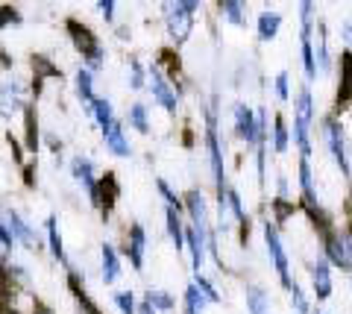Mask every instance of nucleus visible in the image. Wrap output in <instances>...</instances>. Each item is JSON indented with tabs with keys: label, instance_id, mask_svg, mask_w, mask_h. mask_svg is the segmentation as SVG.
<instances>
[{
	"label": "nucleus",
	"instance_id": "a18cd8bd",
	"mask_svg": "<svg viewBox=\"0 0 352 314\" xmlns=\"http://www.w3.org/2000/svg\"><path fill=\"white\" fill-rule=\"evenodd\" d=\"M21 21H24L21 9H15V6H3V9H0V36H3V30H6V27H18Z\"/></svg>",
	"mask_w": 352,
	"mask_h": 314
},
{
	"label": "nucleus",
	"instance_id": "a878e982",
	"mask_svg": "<svg viewBox=\"0 0 352 314\" xmlns=\"http://www.w3.org/2000/svg\"><path fill=\"white\" fill-rule=\"evenodd\" d=\"M217 12H220V18H223L226 24H232V27L244 30L250 24V9H247V3H241V0H220Z\"/></svg>",
	"mask_w": 352,
	"mask_h": 314
},
{
	"label": "nucleus",
	"instance_id": "c756f323",
	"mask_svg": "<svg viewBox=\"0 0 352 314\" xmlns=\"http://www.w3.org/2000/svg\"><path fill=\"white\" fill-rule=\"evenodd\" d=\"M74 91H76V97H80V103H82V109L88 112L91 109V103H94V74L88 71V68H80L74 74Z\"/></svg>",
	"mask_w": 352,
	"mask_h": 314
},
{
	"label": "nucleus",
	"instance_id": "de8ad7c7",
	"mask_svg": "<svg viewBox=\"0 0 352 314\" xmlns=\"http://www.w3.org/2000/svg\"><path fill=\"white\" fill-rule=\"evenodd\" d=\"M115 9H118L115 0H97V12L103 15L106 24H115Z\"/></svg>",
	"mask_w": 352,
	"mask_h": 314
},
{
	"label": "nucleus",
	"instance_id": "1a4fd4ad",
	"mask_svg": "<svg viewBox=\"0 0 352 314\" xmlns=\"http://www.w3.org/2000/svg\"><path fill=\"white\" fill-rule=\"evenodd\" d=\"M120 256L129 258L132 270H144V262H147V229H144V223H129V229L124 232Z\"/></svg>",
	"mask_w": 352,
	"mask_h": 314
},
{
	"label": "nucleus",
	"instance_id": "393cba45",
	"mask_svg": "<svg viewBox=\"0 0 352 314\" xmlns=\"http://www.w3.org/2000/svg\"><path fill=\"white\" fill-rule=\"evenodd\" d=\"M317 41H314V62H317V74H329L332 71V53H329V30L323 21H317Z\"/></svg>",
	"mask_w": 352,
	"mask_h": 314
},
{
	"label": "nucleus",
	"instance_id": "09e8293b",
	"mask_svg": "<svg viewBox=\"0 0 352 314\" xmlns=\"http://www.w3.org/2000/svg\"><path fill=\"white\" fill-rule=\"evenodd\" d=\"M276 197L279 200H291V182H288L285 173H279V177H276Z\"/></svg>",
	"mask_w": 352,
	"mask_h": 314
},
{
	"label": "nucleus",
	"instance_id": "58836bf2",
	"mask_svg": "<svg viewBox=\"0 0 352 314\" xmlns=\"http://www.w3.org/2000/svg\"><path fill=\"white\" fill-rule=\"evenodd\" d=\"M300 36H314V27H317V6L311 3V0H302L300 6Z\"/></svg>",
	"mask_w": 352,
	"mask_h": 314
},
{
	"label": "nucleus",
	"instance_id": "ea45409f",
	"mask_svg": "<svg viewBox=\"0 0 352 314\" xmlns=\"http://www.w3.org/2000/svg\"><path fill=\"white\" fill-rule=\"evenodd\" d=\"M126 85L132 91H141L147 89V68L141 65L138 59H129V68H126Z\"/></svg>",
	"mask_w": 352,
	"mask_h": 314
},
{
	"label": "nucleus",
	"instance_id": "5fc2aeb1",
	"mask_svg": "<svg viewBox=\"0 0 352 314\" xmlns=\"http://www.w3.org/2000/svg\"><path fill=\"white\" fill-rule=\"evenodd\" d=\"M32 314H53L47 306H38V302H36V309H32Z\"/></svg>",
	"mask_w": 352,
	"mask_h": 314
},
{
	"label": "nucleus",
	"instance_id": "3c124183",
	"mask_svg": "<svg viewBox=\"0 0 352 314\" xmlns=\"http://www.w3.org/2000/svg\"><path fill=\"white\" fill-rule=\"evenodd\" d=\"M340 38H344V47L352 50V21H344V24H340Z\"/></svg>",
	"mask_w": 352,
	"mask_h": 314
},
{
	"label": "nucleus",
	"instance_id": "2eb2a0df",
	"mask_svg": "<svg viewBox=\"0 0 352 314\" xmlns=\"http://www.w3.org/2000/svg\"><path fill=\"white\" fill-rule=\"evenodd\" d=\"M185 253L191 258V273H203V265L208 258L206 232H197L191 223H185Z\"/></svg>",
	"mask_w": 352,
	"mask_h": 314
},
{
	"label": "nucleus",
	"instance_id": "aec40b11",
	"mask_svg": "<svg viewBox=\"0 0 352 314\" xmlns=\"http://www.w3.org/2000/svg\"><path fill=\"white\" fill-rule=\"evenodd\" d=\"M314 115H317V106H314V94H311V85H300V91L294 94V121L296 124H305V126H314Z\"/></svg>",
	"mask_w": 352,
	"mask_h": 314
},
{
	"label": "nucleus",
	"instance_id": "49530a36",
	"mask_svg": "<svg viewBox=\"0 0 352 314\" xmlns=\"http://www.w3.org/2000/svg\"><path fill=\"white\" fill-rule=\"evenodd\" d=\"M15 238H12V232H9V226H6V221H3V209H0V250L3 253H12L15 250Z\"/></svg>",
	"mask_w": 352,
	"mask_h": 314
},
{
	"label": "nucleus",
	"instance_id": "f704fd0d",
	"mask_svg": "<svg viewBox=\"0 0 352 314\" xmlns=\"http://www.w3.org/2000/svg\"><path fill=\"white\" fill-rule=\"evenodd\" d=\"M182 314H206V297L200 294V291H197V285L194 282H188L185 285V291H182Z\"/></svg>",
	"mask_w": 352,
	"mask_h": 314
},
{
	"label": "nucleus",
	"instance_id": "cd10ccee",
	"mask_svg": "<svg viewBox=\"0 0 352 314\" xmlns=\"http://www.w3.org/2000/svg\"><path fill=\"white\" fill-rule=\"evenodd\" d=\"M68 285H71V294L76 300V309H80V314H103V309L97 306V302L88 297V291L80 285V273H76V270H68Z\"/></svg>",
	"mask_w": 352,
	"mask_h": 314
},
{
	"label": "nucleus",
	"instance_id": "4be33fe9",
	"mask_svg": "<svg viewBox=\"0 0 352 314\" xmlns=\"http://www.w3.org/2000/svg\"><path fill=\"white\" fill-rule=\"evenodd\" d=\"M44 232H47V247H50V256L56 258L59 265L71 267V265H68V253H65V241H62V232H59V218H56V214H47V221H44Z\"/></svg>",
	"mask_w": 352,
	"mask_h": 314
},
{
	"label": "nucleus",
	"instance_id": "13d9d810",
	"mask_svg": "<svg viewBox=\"0 0 352 314\" xmlns=\"http://www.w3.org/2000/svg\"><path fill=\"white\" fill-rule=\"evenodd\" d=\"M349 276H352V270H349Z\"/></svg>",
	"mask_w": 352,
	"mask_h": 314
},
{
	"label": "nucleus",
	"instance_id": "ddd939ff",
	"mask_svg": "<svg viewBox=\"0 0 352 314\" xmlns=\"http://www.w3.org/2000/svg\"><path fill=\"white\" fill-rule=\"evenodd\" d=\"M27 85L18 82V80H6L0 82V115L3 117H12L15 112H24L27 109Z\"/></svg>",
	"mask_w": 352,
	"mask_h": 314
},
{
	"label": "nucleus",
	"instance_id": "7c9ffc66",
	"mask_svg": "<svg viewBox=\"0 0 352 314\" xmlns=\"http://www.w3.org/2000/svg\"><path fill=\"white\" fill-rule=\"evenodd\" d=\"M244 300H247V311L250 314H273V306H270V294L264 291L261 285L250 282L244 288Z\"/></svg>",
	"mask_w": 352,
	"mask_h": 314
},
{
	"label": "nucleus",
	"instance_id": "603ef678",
	"mask_svg": "<svg viewBox=\"0 0 352 314\" xmlns=\"http://www.w3.org/2000/svg\"><path fill=\"white\" fill-rule=\"evenodd\" d=\"M47 147L53 150V153H62V138H56V135H53V133H47Z\"/></svg>",
	"mask_w": 352,
	"mask_h": 314
},
{
	"label": "nucleus",
	"instance_id": "473e14b6",
	"mask_svg": "<svg viewBox=\"0 0 352 314\" xmlns=\"http://www.w3.org/2000/svg\"><path fill=\"white\" fill-rule=\"evenodd\" d=\"M124 124L132 129V133H138V135H150V109H147L144 103H132L129 109H126Z\"/></svg>",
	"mask_w": 352,
	"mask_h": 314
},
{
	"label": "nucleus",
	"instance_id": "bb28decb",
	"mask_svg": "<svg viewBox=\"0 0 352 314\" xmlns=\"http://www.w3.org/2000/svg\"><path fill=\"white\" fill-rule=\"evenodd\" d=\"M164 229H168V238H170L173 250L185 253V221H182V212L164 209Z\"/></svg>",
	"mask_w": 352,
	"mask_h": 314
},
{
	"label": "nucleus",
	"instance_id": "6e6d98bb",
	"mask_svg": "<svg viewBox=\"0 0 352 314\" xmlns=\"http://www.w3.org/2000/svg\"><path fill=\"white\" fill-rule=\"evenodd\" d=\"M346 212H349V226H352V191H349V200H346Z\"/></svg>",
	"mask_w": 352,
	"mask_h": 314
},
{
	"label": "nucleus",
	"instance_id": "a19ab883",
	"mask_svg": "<svg viewBox=\"0 0 352 314\" xmlns=\"http://www.w3.org/2000/svg\"><path fill=\"white\" fill-rule=\"evenodd\" d=\"M156 191H159V197L164 200V209H176V212H182V194H176L170 188V182L168 179H156Z\"/></svg>",
	"mask_w": 352,
	"mask_h": 314
},
{
	"label": "nucleus",
	"instance_id": "79ce46f5",
	"mask_svg": "<svg viewBox=\"0 0 352 314\" xmlns=\"http://www.w3.org/2000/svg\"><path fill=\"white\" fill-rule=\"evenodd\" d=\"M112 306L118 309V314H135L138 311V297L132 294V291H115Z\"/></svg>",
	"mask_w": 352,
	"mask_h": 314
},
{
	"label": "nucleus",
	"instance_id": "b1692460",
	"mask_svg": "<svg viewBox=\"0 0 352 314\" xmlns=\"http://www.w3.org/2000/svg\"><path fill=\"white\" fill-rule=\"evenodd\" d=\"M270 150L276 156H285L291 150V126L285 121V115H273V129H270Z\"/></svg>",
	"mask_w": 352,
	"mask_h": 314
},
{
	"label": "nucleus",
	"instance_id": "6ab92c4d",
	"mask_svg": "<svg viewBox=\"0 0 352 314\" xmlns=\"http://www.w3.org/2000/svg\"><path fill=\"white\" fill-rule=\"evenodd\" d=\"M103 144H106V150L112 153L115 159H129L132 156V144H129V138H126V133H124V121H118L109 126V129H103Z\"/></svg>",
	"mask_w": 352,
	"mask_h": 314
},
{
	"label": "nucleus",
	"instance_id": "20e7f679",
	"mask_svg": "<svg viewBox=\"0 0 352 314\" xmlns=\"http://www.w3.org/2000/svg\"><path fill=\"white\" fill-rule=\"evenodd\" d=\"M164 12V30H168V38L173 45H185L191 38L197 12H200V3L197 0H176V3H162Z\"/></svg>",
	"mask_w": 352,
	"mask_h": 314
},
{
	"label": "nucleus",
	"instance_id": "e433bc0d",
	"mask_svg": "<svg viewBox=\"0 0 352 314\" xmlns=\"http://www.w3.org/2000/svg\"><path fill=\"white\" fill-rule=\"evenodd\" d=\"M270 209H273V218H270V221L282 229V226L288 223V221L294 218V214H296V209H300V205H296L294 200H279V197H276V200L270 203Z\"/></svg>",
	"mask_w": 352,
	"mask_h": 314
},
{
	"label": "nucleus",
	"instance_id": "7ed1b4c3",
	"mask_svg": "<svg viewBox=\"0 0 352 314\" xmlns=\"http://www.w3.org/2000/svg\"><path fill=\"white\" fill-rule=\"evenodd\" d=\"M261 238H264V250H267V258L273 270H276V279L282 291L288 294V291L296 285V279L291 276V258H288V250H285V241H282V229L270 218L261 223Z\"/></svg>",
	"mask_w": 352,
	"mask_h": 314
},
{
	"label": "nucleus",
	"instance_id": "4d7b16f0",
	"mask_svg": "<svg viewBox=\"0 0 352 314\" xmlns=\"http://www.w3.org/2000/svg\"><path fill=\"white\" fill-rule=\"evenodd\" d=\"M314 314H326V311H320V309H314Z\"/></svg>",
	"mask_w": 352,
	"mask_h": 314
},
{
	"label": "nucleus",
	"instance_id": "412c9836",
	"mask_svg": "<svg viewBox=\"0 0 352 314\" xmlns=\"http://www.w3.org/2000/svg\"><path fill=\"white\" fill-rule=\"evenodd\" d=\"M282 24H285V15L276 12V9H264V12H258L256 18V36L258 41H276L279 38V32H282Z\"/></svg>",
	"mask_w": 352,
	"mask_h": 314
},
{
	"label": "nucleus",
	"instance_id": "864d4df0",
	"mask_svg": "<svg viewBox=\"0 0 352 314\" xmlns=\"http://www.w3.org/2000/svg\"><path fill=\"white\" fill-rule=\"evenodd\" d=\"M135 314H159V311H156V309H153V306H150V302H147V300H141V302H138V311H135Z\"/></svg>",
	"mask_w": 352,
	"mask_h": 314
},
{
	"label": "nucleus",
	"instance_id": "f3484780",
	"mask_svg": "<svg viewBox=\"0 0 352 314\" xmlns=\"http://www.w3.org/2000/svg\"><path fill=\"white\" fill-rule=\"evenodd\" d=\"M100 276H103V285H115L124 276V256H120L115 244L100 247Z\"/></svg>",
	"mask_w": 352,
	"mask_h": 314
},
{
	"label": "nucleus",
	"instance_id": "72a5a7b5",
	"mask_svg": "<svg viewBox=\"0 0 352 314\" xmlns=\"http://www.w3.org/2000/svg\"><path fill=\"white\" fill-rule=\"evenodd\" d=\"M24 147H27V153L36 159V153H38V117H36V109H32V106L24 109Z\"/></svg>",
	"mask_w": 352,
	"mask_h": 314
},
{
	"label": "nucleus",
	"instance_id": "423d86ee",
	"mask_svg": "<svg viewBox=\"0 0 352 314\" xmlns=\"http://www.w3.org/2000/svg\"><path fill=\"white\" fill-rule=\"evenodd\" d=\"M147 89H150V97L153 103L162 106L168 115H176V109H179V94H176V89L170 85V80L164 77L162 65L153 62L147 65Z\"/></svg>",
	"mask_w": 352,
	"mask_h": 314
},
{
	"label": "nucleus",
	"instance_id": "c03bdc74",
	"mask_svg": "<svg viewBox=\"0 0 352 314\" xmlns=\"http://www.w3.org/2000/svg\"><path fill=\"white\" fill-rule=\"evenodd\" d=\"M288 297H291V306H294V311L296 314H308V311H314L311 309V302H308V297H305V291H302V285L296 282L291 291H288Z\"/></svg>",
	"mask_w": 352,
	"mask_h": 314
},
{
	"label": "nucleus",
	"instance_id": "39448f33",
	"mask_svg": "<svg viewBox=\"0 0 352 314\" xmlns=\"http://www.w3.org/2000/svg\"><path fill=\"white\" fill-rule=\"evenodd\" d=\"M320 135H323V144L329 150V156L338 165V170L344 173L346 179H352V161H349V150H346V135L340 129L338 115H326L320 121Z\"/></svg>",
	"mask_w": 352,
	"mask_h": 314
},
{
	"label": "nucleus",
	"instance_id": "4468645a",
	"mask_svg": "<svg viewBox=\"0 0 352 314\" xmlns=\"http://www.w3.org/2000/svg\"><path fill=\"white\" fill-rule=\"evenodd\" d=\"M296 182H300V203H302V209H305V212L323 209L320 197H317V186H314L311 159H300V165H296Z\"/></svg>",
	"mask_w": 352,
	"mask_h": 314
},
{
	"label": "nucleus",
	"instance_id": "6e6552de",
	"mask_svg": "<svg viewBox=\"0 0 352 314\" xmlns=\"http://www.w3.org/2000/svg\"><path fill=\"white\" fill-rule=\"evenodd\" d=\"M71 177H74L76 186L88 194V203L97 209V205H100V177H97L94 161L88 156H74L71 159Z\"/></svg>",
	"mask_w": 352,
	"mask_h": 314
},
{
	"label": "nucleus",
	"instance_id": "f03ea898",
	"mask_svg": "<svg viewBox=\"0 0 352 314\" xmlns=\"http://www.w3.org/2000/svg\"><path fill=\"white\" fill-rule=\"evenodd\" d=\"M65 30H68V36H71V45L82 56V68H88L91 74L103 71V65H106V47H103V41L94 36V30L85 27L82 21H76V18L65 21Z\"/></svg>",
	"mask_w": 352,
	"mask_h": 314
},
{
	"label": "nucleus",
	"instance_id": "9b49d317",
	"mask_svg": "<svg viewBox=\"0 0 352 314\" xmlns=\"http://www.w3.org/2000/svg\"><path fill=\"white\" fill-rule=\"evenodd\" d=\"M308 279H311V294L317 302H326L332 300L335 294V276H332V265L326 262V258H314L311 265H308Z\"/></svg>",
	"mask_w": 352,
	"mask_h": 314
},
{
	"label": "nucleus",
	"instance_id": "f257e3e1",
	"mask_svg": "<svg viewBox=\"0 0 352 314\" xmlns=\"http://www.w3.org/2000/svg\"><path fill=\"white\" fill-rule=\"evenodd\" d=\"M203 144L208 153V168H212V182L217 191L214 203L226 200V159H223V147H220V129H217V94H212V103L203 106Z\"/></svg>",
	"mask_w": 352,
	"mask_h": 314
},
{
	"label": "nucleus",
	"instance_id": "c85d7f7f",
	"mask_svg": "<svg viewBox=\"0 0 352 314\" xmlns=\"http://www.w3.org/2000/svg\"><path fill=\"white\" fill-rule=\"evenodd\" d=\"M85 115L91 117V121H94L97 126H100V133H103V129H109V126H112V124L118 121L115 106H112V100H109V97H94L91 109H88Z\"/></svg>",
	"mask_w": 352,
	"mask_h": 314
},
{
	"label": "nucleus",
	"instance_id": "2f4dec72",
	"mask_svg": "<svg viewBox=\"0 0 352 314\" xmlns=\"http://www.w3.org/2000/svg\"><path fill=\"white\" fill-rule=\"evenodd\" d=\"M32 74H36V82H32L36 94L44 89V80H62V71L47 56H32Z\"/></svg>",
	"mask_w": 352,
	"mask_h": 314
},
{
	"label": "nucleus",
	"instance_id": "5701e85b",
	"mask_svg": "<svg viewBox=\"0 0 352 314\" xmlns=\"http://www.w3.org/2000/svg\"><path fill=\"white\" fill-rule=\"evenodd\" d=\"M118 197H120V186H118V177L112 170L106 173V177H100V205H97V212L103 214V221L112 214V209H115V203H118Z\"/></svg>",
	"mask_w": 352,
	"mask_h": 314
},
{
	"label": "nucleus",
	"instance_id": "9d476101",
	"mask_svg": "<svg viewBox=\"0 0 352 314\" xmlns=\"http://www.w3.org/2000/svg\"><path fill=\"white\" fill-rule=\"evenodd\" d=\"M182 212L188 214V223L197 232L212 229V209H208V200L200 188H191V191L182 194Z\"/></svg>",
	"mask_w": 352,
	"mask_h": 314
},
{
	"label": "nucleus",
	"instance_id": "37998d69",
	"mask_svg": "<svg viewBox=\"0 0 352 314\" xmlns=\"http://www.w3.org/2000/svg\"><path fill=\"white\" fill-rule=\"evenodd\" d=\"M273 94H276L279 103L291 100V74L288 71H279L276 77H273Z\"/></svg>",
	"mask_w": 352,
	"mask_h": 314
},
{
	"label": "nucleus",
	"instance_id": "c9c22d12",
	"mask_svg": "<svg viewBox=\"0 0 352 314\" xmlns=\"http://www.w3.org/2000/svg\"><path fill=\"white\" fill-rule=\"evenodd\" d=\"M144 300H147L150 306L156 309L159 314H162V311H164V314H168V311H176V294H170V291H162V288H150L147 294H144Z\"/></svg>",
	"mask_w": 352,
	"mask_h": 314
},
{
	"label": "nucleus",
	"instance_id": "f8f14e48",
	"mask_svg": "<svg viewBox=\"0 0 352 314\" xmlns=\"http://www.w3.org/2000/svg\"><path fill=\"white\" fill-rule=\"evenodd\" d=\"M232 133L238 142H244L247 150H256L258 135H256V109H250L247 103L232 106Z\"/></svg>",
	"mask_w": 352,
	"mask_h": 314
},
{
	"label": "nucleus",
	"instance_id": "a211bd4d",
	"mask_svg": "<svg viewBox=\"0 0 352 314\" xmlns=\"http://www.w3.org/2000/svg\"><path fill=\"white\" fill-rule=\"evenodd\" d=\"M338 68H340V85H338V112L352 106V50L338 53Z\"/></svg>",
	"mask_w": 352,
	"mask_h": 314
},
{
	"label": "nucleus",
	"instance_id": "dca6fc26",
	"mask_svg": "<svg viewBox=\"0 0 352 314\" xmlns=\"http://www.w3.org/2000/svg\"><path fill=\"white\" fill-rule=\"evenodd\" d=\"M226 203H229V218H235V223H238V238H241V244H247V241H250L252 221H250V212H247V205H244V200H241V194H238L235 186L226 188Z\"/></svg>",
	"mask_w": 352,
	"mask_h": 314
},
{
	"label": "nucleus",
	"instance_id": "4c0bfd02",
	"mask_svg": "<svg viewBox=\"0 0 352 314\" xmlns=\"http://www.w3.org/2000/svg\"><path fill=\"white\" fill-rule=\"evenodd\" d=\"M191 282H194V285H197V291H200V294L206 297L208 306H220V302H223V297H220L217 285H214V282H212V279H208L206 273H194Z\"/></svg>",
	"mask_w": 352,
	"mask_h": 314
},
{
	"label": "nucleus",
	"instance_id": "8fccbe9b",
	"mask_svg": "<svg viewBox=\"0 0 352 314\" xmlns=\"http://www.w3.org/2000/svg\"><path fill=\"white\" fill-rule=\"evenodd\" d=\"M32 177H36V159L27 161V165H24V186H27V188L36 186V179H32Z\"/></svg>",
	"mask_w": 352,
	"mask_h": 314
},
{
	"label": "nucleus",
	"instance_id": "0eeeda50",
	"mask_svg": "<svg viewBox=\"0 0 352 314\" xmlns=\"http://www.w3.org/2000/svg\"><path fill=\"white\" fill-rule=\"evenodd\" d=\"M3 221H6L9 232H12V238H15L18 247H24V250H30V253H38V250H41V235H38V229H36V226H32L18 209L6 205V209H3Z\"/></svg>",
	"mask_w": 352,
	"mask_h": 314
}]
</instances>
